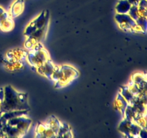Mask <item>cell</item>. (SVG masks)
I'll use <instances>...</instances> for the list:
<instances>
[{"label":"cell","instance_id":"obj_1","mask_svg":"<svg viewBox=\"0 0 147 138\" xmlns=\"http://www.w3.org/2000/svg\"><path fill=\"white\" fill-rule=\"evenodd\" d=\"M24 110H30L27 93L17 92L11 86H6L4 89V98L0 106L1 113Z\"/></svg>","mask_w":147,"mask_h":138},{"label":"cell","instance_id":"obj_2","mask_svg":"<svg viewBox=\"0 0 147 138\" xmlns=\"http://www.w3.org/2000/svg\"><path fill=\"white\" fill-rule=\"evenodd\" d=\"M31 124V119L22 115L7 119L0 130L6 137H22L28 132Z\"/></svg>","mask_w":147,"mask_h":138},{"label":"cell","instance_id":"obj_3","mask_svg":"<svg viewBox=\"0 0 147 138\" xmlns=\"http://www.w3.org/2000/svg\"><path fill=\"white\" fill-rule=\"evenodd\" d=\"M78 76V72L70 66H55L51 76L56 86L63 87Z\"/></svg>","mask_w":147,"mask_h":138},{"label":"cell","instance_id":"obj_4","mask_svg":"<svg viewBox=\"0 0 147 138\" xmlns=\"http://www.w3.org/2000/svg\"><path fill=\"white\" fill-rule=\"evenodd\" d=\"M49 58V55L47 50L42 47L41 44H38L27 53V60L32 67L37 68L42 65Z\"/></svg>","mask_w":147,"mask_h":138},{"label":"cell","instance_id":"obj_5","mask_svg":"<svg viewBox=\"0 0 147 138\" xmlns=\"http://www.w3.org/2000/svg\"><path fill=\"white\" fill-rule=\"evenodd\" d=\"M49 21H50V13L47 10L43 11L37 18L34 19L27 26L24 30V35L26 37H29L36 30L42 28L45 25H48Z\"/></svg>","mask_w":147,"mask_h":138},{"label":"cell","instance_id":"obj_6","mask_svg":"<svg viewBox=\"0 0 147 138\" xmlns=\"http://www.w3.org/2000/svg\"><path fill=\"white\" fill-rule=\"evenodd\" d=\"M115 20L120 27L124 30L132 32H142V29L137 25L136 22L131 17L129 14H116Z\"/></svg>","mask_w":147,"mask_h":138},{"label":"cell","instance_id":"obj_7","mask_svg":"<svg viewBox=\"0 0 147 138\" xmlns=\"http://www.w3.org/2000/svg\"><path fill=\"white\" fill-rule=\"evenodd\" d=\"M141 129H142V127L137 124L126 119L122 121L119 126V130L128 137L139 136V132Z\"/></svg>","mask_w":147,"mask_h":138},{"label":"cell","instance_id":"obj_8","mask_svg":"<svg viewBox=\"0 0 147 138\" xmlns=\"http://www.w3.org/2000/svg\"><path fill=\"white\" fill-rule=\"evenodd\" d=\"M55 66L54 65V63L48 59L47 61L45 62L42 65H41L40 66L37 67V70L40 74L43 75L45 77L48 78H51V76L53 75V71H54V69Z\"/></svg>","mask_w":147,"mask_h":138},{"label":"cell","instance_id":"obj_9","mask_svg":"<svg viewBox=\"0 0 147 138\" xmlns=\"http://www.w3.org/2000/svg\"><path fill=\"white\" fill-rule=\"evenodd\" d=\"M36 134H37V137H57L56 134L45 123L40 124L39 125H37Z\"/></svg>","mask_w":147,"mask_h":138},{"label":"cell","instance_id":"obj_10","mask_svg":"<svg viewBox=\"0 0 147 138\" xmlns=\"http://www.w3.org/2000/svg\"><path fill=\"white\" fill-rule=\"evenodd\" d=\"M27 53L22 50H14L12 51H10L7 53L8 56V60L11 62H22L23 60L27 59Z\"/></svg>","mask_w":147,"mask_h":138},{"label":"cell","instance_id":"obj_11","mask_svg":"<svg viewBox=\"0 0 147 138\" xmlns=\"http://www.w3.org/2000/svg\"><path fill=\"white\" fill-rule=\"evenodd\" d=\"M0 27L4 31L11 30L14 27L12 20L5 12L0 15Z\"/></svg>","mask_w":147,"mask_h":138},{"label":"cell","instance_id":"obj_12","mask_svg":"<svg viewBox=\"0 0 147 138\" xmlns=\"http://www.w3.org/2000/svg\"><path fill=\"white\" fill-rule=\"evenodd\" d=\"M131 81L138 85L142 90L146 91V79L145 75L142 73H136L132 76Z\"/></svg>","mask_w":147,"mask_h":138},{"label":"cell","instance_id":"obj_13","mask_svg":"<svg viewBox=\"0 0 147 138\" xmlns=\"http://www.w3.org/2000/svg\"><path fill=\"white\" fill-rule=\"evenodd\" d=\"M131 6L128 0H121L116 5V10L118 14H128Z\"/></svg>","mask_w":147,"mask_h":138},{"label":"cell","instance_id":"obj_14","mask_svg":"<svg viewBox=\"0 0 147 138\" xmlns=\"http://www.w3.org/2000/svg\"><path fill=\"white\" fill-rule=\"evenodd\" d=\"M120 93L122 95V96L124 98L125 100L127 101V103H129V104H132V103H134V101L136 100V98H137L132 93V92L130 90H129L128 86L122 87Z\"/></svg>","mask_w":147,"mask_h":138},{"label":"cell","instance_id":"obj_15","mask_svg":"<svg viewBox=\"0 0 147 138\" xmlns=\"http://www.w3.org/2000/svg\"><path fill=\"white\" fill-rule=\"evenodd\" d=\"M57 137H73L70 128L69 127L67 124L61 122V124H60L58 132H57Z\"/></svg>","mask_w":147,"mask_h":138},{"label":"cell","instance_id":"obj_16","mask_svg":"<svg viewBox=\"0 0 147 138\" xmlns=\"http://www.w3.org/2000/svg\"><path fill=\"white\" fill-rule=\"evenodd\" d=\"M23 10V1L18 0L12 5L11 9V16L12 17H17L20 15Z\"/></svg>","mask_w":147,"mask_h":138},{"label":"cell","instance_id":"obj_17","mask_svg":"<svg viewBox=\"0 0 147 138\" xmlns=\"http://www.w3.org/2000/svg\"><path fill=\"white\" fill-rule=\"evenodd\" d=\"M45 124L56 134V135H57L59 128H60V124H61V122H60L57 118L54 117V116H51V117H50V119L47 121V122H46Z\"/></svg>","mask_w":147,"mask_h":138},{"label":"cell","instance_id":"obj_18","mask_svg":"<svg viewBox=\"0 0 147 138\" xmlns=\"http://www.w3.org/2000/svg\"><path fill=\"white\" fill-rule=\"evenodd\" d=\"M116 104L118 106V109L121 112L122 114H123V113H124L125 112V109L127 107L129 103H127V101L125 100V99L122 96V95L121 94V93H119V96H118L117 99H116Z\"/></svg>","mask_w":147,"mask_h":138},{"label":"cell","instance_id":"obj_19","mask_svg":"<svg viewBox=\"0 0 147 138\" xmlns=\"http://www.w3.org/2000/svg\"><path fill=\"white\" fill-rule=\"evenodd\" d=\"M128 14L131 16V17L135 22H136L137 20H139L141 17H144V16H142V14H141L138 6L132 5L131 7L130 10H129V12H128Z\"/></svg>","mask_w":147,"mask_h":138},{"label":"cell","instance_id":"obj_20","mask_svg":"<svg viewBox=\"0 0 147 138\" xmlns=\"http://www.w3.org/2000/svg\"><path fill=\"white\" fill-rule=\"evenodd\" d=\"M128 1H129V3H130L131 5L138 6V4H139V1H140L141 0H128Z\"/></svg>","mask_w":147,"mask_h":138},{"label":"cell","instance_id":"obj_21","mask_svg":"<svg viewBox=\"0 0 147 138\" xmlns=\"http://www.w3.org/2000/svg\"><path fill=\"white\" fill-rule=\"evenodd\" d=\"M4 12V9H1V7H0V15H1V14H2Z\"/></svg>","mask_w":147,"mask_h":138}]
</instances>
